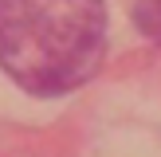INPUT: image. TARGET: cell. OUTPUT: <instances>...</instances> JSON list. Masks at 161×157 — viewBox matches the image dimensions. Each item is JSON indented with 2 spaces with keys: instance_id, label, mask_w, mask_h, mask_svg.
<instances>
[{
  "instance_id": "obj_2",
  "label": "cell",
  "mask_w": 161,
  "mask_h": 157,
  "mask_svg": "<svg viewBox=\"0 0 161 157\" xmlns=\"http://www.w3.org/2000/svg\"><path fill=\"white\" fill-rule=\"evenodd\" d=\"M134 24L146 39L161 47V0H134Z\"/></svg>"
},
{
  "instance_id": "obj_1",
  "label": "cell",
  "mask_w": 161,
  "mask_h": 157,
  "mask_svg": "<svg viewBox=\"0 0 161 157\" xmlns=\"http://www.w3.org/2000/svg\"><path fill=\"white\" fill-rule=\"evenodd\" d=\"M102 55V0H0V67L24 90L67 94L98 71Z\"/></svg>"
}]
</instances>
